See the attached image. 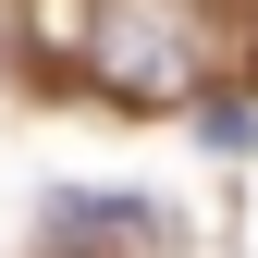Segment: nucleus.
Listing matches in <instances>:
<instances>
[{
  "label": "nucleus",
  "instance_id": "nucleus-1",
  "mask_svg": "<svg viewBox=\"0 0 258 258\" xmlns=\"http://www.w3.org/2000/svg\"><path fill=\"white\" fill-rule=\"evenodd\" d=\"M197 136H209L221 160H246V148H258V111H246V99H209V111H197Z\"/></svg>",
  "mask_w": 258,
  "mask_h": 258
}]
</instances>
